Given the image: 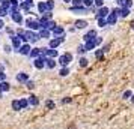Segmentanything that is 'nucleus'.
Listing matches in <instances>:
<instances>
[{
  "label": "nucleus",
  "mask_w": 134,
  "mask_h": 129,
  "mask_svg": "<svg viewBox=\"0 0 134 129\" xmlns=\"http://www.w3.org/2000/svg\"><path fill=\"white\" fill-rule=\"evenodd\" d=\"M27 101H29V104H30V105H33V107H36V105L39 104V101H38V98H36V96H33V95H32V96H29V99H27Z\"/></svg>",
  "instance_id": "f257e3e1"
},
{
  "label": "nucleus",
  "mask_w": 134,
  "mask_h": 129,
  "mask_svg": "<svg viewBox=\"0 0 134 129\" xmlns=\"http://www.w3.org/2000/svg\"><path fill=\"white\" fill-rule=\"evenodd\" d=\"M9 90V84L8 83H0V92H8Z\"/></svg>",
  "instance_id": "f03ea898"
},
{
  "label": "nucleus",
  "mask_w": 134,
  "mask_h": 129,
  "mask_svg": "<svg viewBox=\"0 0 134 129\" xmlns=\"http://www.w3.org/2000/svg\"><path fill=\"white\" fill-rule=\"evenodd\" d=\"M17 80H18L20 83H26V81H27V75H26L24 72H21V74L17 77Z\"/></svg>",
  "instance_id": "7ed1b4c3"
},
{
  "label": "nucleus",
  "mask_w": 134,
  "mask_h": 129,
  "mask_svg": "<svg viewBox=\"0 0 134 129\" xmlns=\"http://www.w3.org/2000/svg\"><path fill=\"white\" fill-rule=\"evenodd\" d=\"M12 108H14V111H20V110H21L20 101H12Z\"/></svg>",
  "instance_id": "20e7f679"
},
{
  "label": "nucleus",
  "mask_w": 134,
  "mask_h": 129,
  "mask_svg": "<svg viewBox=\"0 0 134 129\" xmlns=\"http://www.w3.org/2000/svg\"><path fill=\"white\" fill-rule=\"evenodd\" d=\"M20 105H21V110H24L29 107V101L27 99H20Z\"/></svg>",
  "instance_id": "39448f33"
},
{
  "label": "nucleus",
  "mask_w": 134,
  "mask_h": 129,
  "mask_svg": "<svg viewBox=\"0 0 134 129\" xmlns=\"http://www.w3.org/2000/svg\"><path fill=\"white\" fill-rule=\"evenodd\" d=\"M45 105H47V108H50V110H53V108H54V102H53V101H47Z\"/></svg>",
  "instance_id": "423d86ee"
},
{
  "label": "nucleus",
  "mask_w": 134,
  "mask_h": 129,
  "mask_svg": "<svg viewBox=\"0 0 134 129\" xmlns=\"http://www.w3.org/2000/svg\"><path fill=\"white\" fill-rule=\"evenodd\" d=\"M130 96H131V92H125L124 93V99H128Z\"/></svg>",
  "instance_id": "0eeeda50"
},
{
  "label": "nucleus",
  "mask_w": 134,
  "mask_h": 129,
  "mask_svg": "<svg viewBox=\"0 0 134 129\" xmlns=\"http://www.w3.org/2000/svg\"><path fill=\"white\" fill-rule=\"evenodd\" d=\"M33 87H35V84H33V83H32V81H30V83H27V89H30V90H32V89H33Z\"/></svg>",
  "instance_id": "6e6552de"
},
{
  "label": "nucleus",
  "mask_w": 134,
  "mask_h": 129,
  "mask_svg": "<svg viewBox=\"0 0 134 129\" xmlns=\"http://www.w3.org/2000/svg\"><path fill=\"white\" fill-rule=\"evenodd\" d=\"M60 75H63V77H65V75H68V69H62V71H60Z\"/></svg>",
  "instance_id": "1a4fd4ad"
},
{
  "label": "nucleus",
  "mask_w": 134,
  "mask_h": 129,
  "mask_svg": "<svg viewBox=\"0 0 134 129\" xmlns=\"http://www.w3.org/2000/svg\"><path fill=\"white\" fill-rule=\"evenodd\" d=\"M62 102H63V104H69V102H71V99H69V98H65Z\"/></svg>",
  "instance_id": "9d476101"
},
{
  "label": "nucleus",
  "mask_w": 134,
  "mask_h": 129,
  "mask_svg": "<svg viewBox=\"0 0 134 129\" xmlns=\"http://www.w3.org/2000/svg\"><path fill=\"white\" fill-rule=\"evenodd\" d=\"M85 65H87V60L86 59H81V66H85Z\"/></svg>",
  "instance_id": "9b49d317"
},
{
  "label": "nucleus",
  "mask_w": 134,
  "mask_h": 129,
  "mask_svg": "<svg viewBox=\"0 0 134 129\" xmlns=\"http://www.w3.org/2000/svg\"><path fill=\"white\" fill-rule=\"evenodd\" d=\"M2 96H3V93H2V92H0V99H2Z\"/></svg>",
  "instance_id": "f8f14e48"
},
{
  "label": "nucleus",
  "mask_w": 134,
  "mask_h": 129,
  "mask_svg": "<svg viewBox=\"0 0 134 129\" xmlns=\"http://www.w3.org/2000/svg\"><path fill=\"white\" fill-rule=\"evenodd\" d=\"M133 104H134V96H133Z\"/></svg>",
  "instance_id": "ddd939ff"
}]
</instances>
